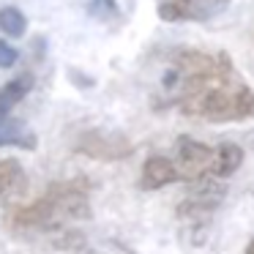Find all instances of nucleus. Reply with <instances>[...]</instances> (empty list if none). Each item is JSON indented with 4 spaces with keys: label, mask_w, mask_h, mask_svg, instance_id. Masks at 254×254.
I'll use <instances>...</instances> for the list:
<instances>
[{
    "label": "nucleus",
    "mask_w": 254,
    "mask_h": 254,
    "mask_svg": "<svg viewBox=\"0 0 254 254\" xmlns=\"http://www.w3.org/2000/svg\"><path fill=\"white\" fill-rule=\"evenodd\" d=\"M178 110L210 123H238L254 118V88L235 71L227 52L178 50L164 79Z\"/></svg>",
    "instance_id": "f257e3e1"
},
{
    "label": "nucleus",
    "mask_w": 254,
    "mask_h": 254,
    "mask_svg": "<svg viewBox=\"0 0 254 254\" xmlns=\"http://www.w3.org/2000/svg\"><path fill=\"white\" fill-rule=\"evenodd\" d=\"M224 183L221 181H199V183H191V191L189 197L181 202L178 208V216H181L186 224H194V227H205L208 219L213 216V210L219 208V202L224 199Z\"/></svg>",
    "instance_id": "f03ea898"
},
{
    "label": "nucleus",
    "mask_w": 254,
    "mask_h": 254,
    "mask_svg": "<svg viewBox=\"0 0 254 254\" xmlns=\"http://www.w3.org/2000/svg\"><path fill=\"white\" fill-rule=\"evenodd\" d=\"M88 191L90 183L85 178H74V181H55L47 194L55 202V213L58 221L66 219H90V202H88Z\"/></svg>",
    "instance_id": "7ed1b4c3"
},
{
    "label": "nucleus",
    "mask_w": 254,
    "mask_h": 254,
    "mask_svg": "<svg viewBox=\"0 0 254 254\" xmlns=\"http://www.w3.org/2000/svg\"><path fill=\"white\" fill-rule=\"evenodd\" d=\"M213 164V148L205 142H197L191 137H178L175 145V170L178 178L186 183H199L210 178Z\"/></svg>",
    "instance_id": "20e7f679"
},
{
    "label": "nucleus",
    "mask_w": 254,
    "mask_h": 254,
    "mask_svg": "<svg viewBox=\"0 0 254 254\" xmlns=\"http://www.w3.org/2000/svg\"><path fill=\"white\" fill-rule=\"evenodd\" d=\"M230 6V0H159L164 22H205Z\"/></svg>",
    "instance_id": "39448f33"
},
{
    "label": "nucleus",
    "mask_w": 254,
    "mask_h": 254,
    "mask_svg": "<svg viewBox=\"0 0 254 254\" xmlns=\"http://www.w3.org/2000/svg\"><path fill=\"white\" fill-rule=\"evenodd\" d=\"M77 153L90 156L99 161H121L134 153V145L121 134H107V131H88L79 137Z\"/></svg>",
    "instance_id": "423d86ee"
},
{
    "label": "nucleus",
    "mask_w": 254,
    "mask_h": 254,
    "mask_svg": "<svg viewBox=\"0 0 254 254\" xmlns=\"http://www.w3.org/2000/svg\"><path fill=\"white\" fill-rule=\"evenodd\" d=\"M11 224L17 230H55L61 227V221L55 213V202L50 199V194H44L28 205H19L11 213Z\"/></svg>",
    "instance_id": "0eeeda50"
},
{
    "label": "nucleus",
    "mask_w": 254,
    "mask_h": 254,
    "mask_svg": "<svg viewBox=\"0 0 254 254\" xmlns=\"http://www.w3.org/2000/svg\"><path fill=\"white\" fill-rule=\"evenodd\" d=\"M181 181L175 170V161L167 159V156H150L142 164V175H139V186L153 191V189H164L170 183Z\"/></svg>",
    "instance_id": "6e6552de"
},
{
    "label": "nucleus",
    "mask_w": 254,
    "mask_h": 254,
    "mask_svg": "<svg viewBox=\"0 0 254 254\" xmlns=\"http://www.w3.org/2000/svg\"><path fill=\"white\" fill-rule=\"evenodd\" d=\"M28 191V175L14 159L0 161V205L17 202Z\"/></svg>",
    "instance_id": "1a4fd4ad"
},
{
    "label": "nucleus",
    "mask_w": 254,
    "mask_h": 254,
    "mask_svg": "<svg viewBox=\"0 0 254 254\" xmlns=\"http://www.w3.org/2000/svg\"><path fill=\"white\" fill-rule=\"evenodd\" d=\"M243 164V148L235 142H221L213 148V164H210V178L213 181H224L232 172H238Z\"/></svg>",
    "instance_id": "9d476101"
},
{
    "label": "nucleus",
    "mask_w": 254,
    "mask_h": 254,
    "mask_svg": "<svg viewBox=\"0 0 254 254\" xmlns=\"http://www.w3.org/2000/svg\"><path fill=\"white\" fill-rule=\"evenodd\" d=\"M0 145H17V148H36V134L28 126H22L19 121H14L11 115L0 118Z\"/></svg>",
    "instance_id": "9b49d317"
},
{
    "label": "nucleus",
    "mask_w": 254,
    "mask_h": 254,
    "mask_svg": "<svg viewBox=\"0 0 254 254\" xmlns=\"http://www.w3.org/2000/svg\"><path fill=\"white\" fill-rule=\"evenodd\" d=\"M33 88V77L30 74H22V77L11 79L6 88H0V118L11 115V110L25 99V93Z\"/></svg>",
    "instance_id": "f8f14e48"
},
{
    "label": "nucleus",
    "mask_w": 254,
    "mask_h": 254,
    "mask_svg": "<svg viewBox=\"0 0 254 254\" xmlns=\"http://www.w3.org/2000/svg\"><path fill=\"white\" fill-rule=\"evenodd\" d=\"M25 14L19 11V8L14 6H6V8H0V30L6 36H11V39H17V36L25 33Z\"/></svg>",
    "instance_id": "ddd939ff"
},
{
    "label": "nucleus",
    "mask_w": 254,
    "mask_h": 254,
    "mask_svg": "<svg viewBox=\"0 0 254 254\" xmlns=\"http://www.w3.org/2000/svg\"><path fill=\"white\" fill-rule=\"evenodd\" d=\"M17 50H14L11 44H6V41H0V68H11L14 63H17Z\"/></svg>",
    "instance_id": "4468645a"
},
{
    "label": "nucleus",
    "mask_w": 254,
    "mask_h": 254,
    "mask_svg": "<svg viewBox=\"0 0 254 254\" xmlns=\"http://www.w3.org/2000/svg\"><path fill=\"white\" fill-rule=\"evenodd\" d=\"M243 254H254V238L249 241V246H246V252H243Z\"/></svg>",
    "instance_id": "2eb2a0df"
}]
</instances>
